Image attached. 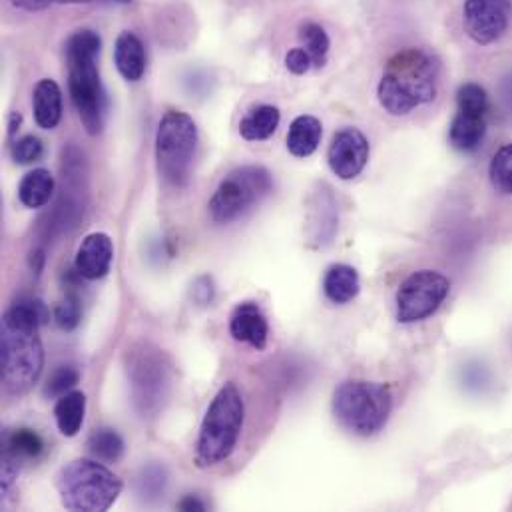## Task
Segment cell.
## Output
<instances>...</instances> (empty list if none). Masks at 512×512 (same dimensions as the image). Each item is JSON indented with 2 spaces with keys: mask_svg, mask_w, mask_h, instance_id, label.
Returning <instances> with one entry per match:
<instances>
[{
  "mask_svg": "<svg viewBox=\"0 0 512 512\" xmlns=\"http://www.w3.org/2000/svg\"><path fill=\"white\" fill-rule=\"evenodd\" d=\"M451 281L433 269L411 273L397 291V319L417 323L431 317L447 299Z\"/></svg>",
  "mask_w": 512,
  "mask_h": 512,
  "instance_id": "9c48e42d",
  "label": "cell"
},
{
  "mask_svg": "<svg viewBox=\"0 0 512 512\" xmlns=\"http://www.w3.org/2000/svg\"><path fill=\"white\" fill-rule=\"evenodd\" d=\"M246 419V405L240 389L228 383L214 397L202 421L196 443V461L200 467H216L234 453Z\"/></svg>",
  "mask_w": 512,
  "mask_h": 512,
  "instance_id": "277c9868",
  "label": "cell"
},
{
  "mask_svg": "<svg viewBox=\"0 0 512 512\" xmlns=\"http://www.w3.org/2000/svg\"><path fill=\"white\" fill-rule=\"evenodd\" d=\"M511 0H467L463 8L465 30L481 46L497 42L509 28Z\"/></svg>",
  "mask_w": 512,
  "mask_h": 512,
  "instance_id": "8fae6325",
  "label": "cell"
},
{
  "mask_svg": "<svg viewBox=\"0 0 512 512\" xmlns=\"http://www.w3.org/2000/svg\"><path fill=\"white\" fill-rule=\"evenodd\" d=\"M327 160L337 178L353 180L369 162V142L357 128L339 130L331 140Z\"/></svg>",
  "mask_w": 512,
  "mask_h": 512,
  "instance_id": "7c38bea8",
  "label": "cell"
},
{
  "mask_svg": "<svg viewBox=\"0 0 512 512\" xmlns=\"http://www.w3.org/2000/svg\"><path fill=\"white\" fill-rule=\"evenodd\" d=\"M112 2H118V4H128V2H132V0H112Z\"/></svg>",
  "mask_w": 512,
  "mask_h": 512,
  "instance_id": "8d00e7d4",
  "label": "cell"
},
{
  "mask_svg": "<svg viewBox=\"0 0 512 512\" xmlns=\"http://www.w3.org/2000/svg\"><path fill=\"white\" fill-rule=\"evenodd\" d=\"M323 136V126L315 116H297L287 132V150L295 158H307L311 156Z\"/></svg>",
  "mask_w": 512,
  "mask_h": 512,
  "instance_id": "ac0fdd59",
  "label": "cell"
},
{
  "mask_svg": "<svg viewBox=\"0 0 512 512\" xmlns=\"http://www.w3.org/2000/svg\"><path fill=\"white\" fill-rule=\"evenodd\" d=\"M457 104H459V112H471V114H481V116H487V112H489V96H487L485 88L475 82L463 84L459 88Z\"/></svg>",
  "mask_w": 512,
  "mask_h": 512,
  "instance_id": "4316f807",
  "label": "cell"
},
{
  "mask_svg": "<svg viewBox=\"0 0 512 512\" xmlns=\"http://www.w3.org/2000/svg\"><path fill=\"white\" fill-rule=\"evenodd\" d=\"M311 64H313V60H311V56H309V52H307L305 48H293V50H289L287 56H285V66H287V70L293 72V74H297V76L305 74V72L311 68Z\"/></svg>",
  "mask_w": 512,
  "mask_h": 512,
  "instance_id": "1f68e13d",
  "label": "cell"
},
{
  "mask_svg": "<svg viewBox=\"0 0 512 512\" xmlns=\"http://www.w3.org/2000/svg\"><path fill=\"white\" fill-rule=\"evenodd\" d=\"M359 289H361L359 273L351 265L337 263L327 269L325 279H323V291L329 301H333L337 305L349 303L351 299L357 297Z\"/></svg>",
  "mask_w": 512,
  "mask_h": 512,
  "instance_id": "d6986e66",
  "label": "cell"
},
{
  "mask_svg": "<svg viewBox=\"0 0 512 512\" xmlns=\"http://www.w3.org/2000/svg\"><path fill=\"white\" fill-rule=\"evenodd\" d=\"M166 483H168V477H166V471L160 469V467H148L142 471L140 479H138V485H140V495L142 497H160L164 495L166 491Z\"/></svg>",
  "mask_w": 512,
  "mask_h": 512,
  "instance_id": "4dcf8cb0",
  "label": "cell"
},
{
  "mask_svg": "<svg viewBox=\"0 0 512 512\" xmlns=\"http://www.w3.org/2000/svg\"><path fill=\"white\" fill-rule=\"evenodd\" d=\"M62 507L72 512L108 511L122 493V481L98 461L68 463L56 479Z\"/></svg>",
  "mask_w": 512,
  "mask_h": 512,
  "instance_id": "5b68a950",
  "label": "cell"
},
{
  "mask_svg": "<svg viewBox=\"0 0 512 512\" xmlns=\"http://www.w3.org/2000/svg\"><path fill=\"white\" fill-rule=\"evenodd\" d=\"M114 261V244L106 234H90L76 252V271L80 277L102 279Z\"/></svg>",
  "mask_w": 512,
  "mask_h": 512,
  "instance_id": "4fadbf2b",
  "label": "cell"
},
{
  "mask_svg": "<svg viewBox=\"0 0 512 512\" xmlns=\"http://www.w3.org/2000/svg\"><path fill=\"white\" fill-rule=\"evenodd\" d=\"M279 120H281V114L275 106L261 104L240 122V134L250 142L267 140L275 134Z\"/></svg>",
  "mask_w": 512,
  "mask_h": 512,
  "instance_id": "603a6c76",
  "label": "cell"
},
{
  "mask_svg": "<svg viewBox=\"0 0 512 512\" xmlns=\"http://www.w3.org/2000/svg\"><path fill=\"white\" fill-rule=\"evenodd\" d=\"M128 377L134 389L136 407L150 415L166 399L170 387L168 365L164 363V353L152 345H140L132 349V359L128 363Z\"/></svg>",
  "mask_w": 512,
  "mask_h": 512,
  "instance_id": "30bf717a",
  "label": "cell"
},
{
  "mask_svg": "<svg viewBox=\"0 0 512 512\" xmlns=\"http://www.w3.org/2000/svg\"><path fill=\"white\" fill-rule=\"evenodd\" d=\"M178 509L180 511H206V505L198 499V497H194V495H188L186 499H182L180 501V505H178Z\"/></svg>",
  "mask_w": 512,
  "mask_h": 512,
  "instance_id": "e575fe53",
  "label": "cell"
},
{
  "mask_svg": "<svg viewBox=\"0 0 512 512\" xmlns=\"http://www.w3.org/2000/svg\"><path fill=\"white\" fill-rule=\"evenodd\" d=\"M230 333L236 341L248 343L257 351L265 349L267 337H269V325L261 307L254 301L240 303L230 317Z\"/></svg>",
  "mask_w": 512,
  "mask_h": 512,
  "instance_id": "5bb4252c",
  "label": "cell"
},
{
  "mask_svg": "<svg viewBox=\"0 0 512 512\" xmlns=\"http://www.w3.org/2000/svg\"><path fill=\"white\" fill-rule=\"evenodd\" d=\"M86 415V395L80 391H70L62 397H58V403L54 407V417L60 433L64 437H76L82 429Z\"/></svg>",
  "mask_w": 512,
  "mask_h": 512,
  "instance_id": "44dd1931",
  "label": "cell"
},
{
  "mask_svg": "<svg viewBox=\"0 0 512 512\" xmlns=\"http://www.w3.org/2000/svg\"><path fill=\"white\" fill-rule=\"evenodd\" d=\"M100 48L102 40L94 30H78L66 42L68 88L72 104L86 132L92 136L102 132L108 112L106 90L96 68Z\"/></svg>",
  "mask_w": 512,
  "mask_h": 512,
  "instance_id": "3957f363",
  "label": "cell"
},
{
  "mask_svg": "<svg viewBox=\"0 0 512 512\" xmlns=\"http://www.w3.org/2000/svg\"><path fill=\"white\" fill-rule=\"evenodd\" d=\"M44 154V146L36 136H24L16 140L10 148V156L16 164H32L38 162Z\"/></svg>",
  "mask_w": 512,
  "mask_h": 512,
  "instance_id": "f546056e",
  "label": "cell"
},
{
  "mask_svg": "<svg viewBox=\"0 0 512 512\" xmlns=\"http://www.w3.org/2000/svg\"><path fill=\"white\" fill-rule=\"evenodd\" d=\"M439 62L425 50L397 52L379 82V102L393 116H405L437 96Z\"/></svg>",
  "mask_w": 512,
  "mask_h": 512,
  "instance_id": "7a4b0ae2",
  "label": "cell"
},
{
  "mask_svg": "<svg viewBox=\"0 0 512 512\" xmlns=\"http://www.w3.org/2000/svg\"><path fill=\"white\" fill-rule=\"evenodd\" d=\"M489 174H491L493 186L499 192L512 196V144L503 146L495 154V158L491 162V168H489Z\"/></svg>",
  "mask_w": 512,
  "mask_h": 512,
  "instance_id": "484cf974",
  "label": "cell"
},
{
  "mask_svg": "<svg viewBox=\"0 0 512 512\" xmlns=\"http://www.w3.org/2000/svg\"><path fill=\"white\" fill-rule=\"evenodd\" d=\"M194 297L200 301V303H210L214 299V285H212V279L208 277H202L196 281V287H194Z\"/></svg>",
  "mask_w": 512,
  "mask_h": 512,
  "instance_id": "836d02e7",
  "label": "cell"
},
{
  "mask_svg": "<svg viewBox=\"0 0 512 512\" xmlns=\"http://www.w3.org/2000/svg\"><path fill=\"white\" fill-rule=\"evenodd\" d=\"M114 62L118 72L130 80L138 82L146 72V50L142 40L134 32H122L116 40L114 48Z\"/></svg>",
  "mask_w": 512,
  "mask_h": 512,
  "instance_id": "2e32d148",
  "label": "cell"
},
{
  "mask_svg": "<svg viewBox=\"0 0 512 512\" xmlns=\"http://www.w3.org/2000/svg\"><path fill=\"white\" fill-rule=\"evenodd\" d=\"M20 122H22V116H20L18 112H12V114H10V122H8V134H10V136L16 134Z\"/></svg>",
  "mask_w": 512,
  "mask_h": 512,
  "instance_id": "d590c367",
  "label": "cell"
},
{
  "mask_svg": "<svg viewBox=\"0 0 512 512\" xmlns=\"http://www.w3.org/2000/svg\"><path fill=\"white\" fill-rule=\"evenodd\" d=\"M301 38L305 42V50L309 52L313 66H323L329 52V36L323 30V26L315 22H307L301 26Z\"/></svg>",
  "mask_w": 512,
  "mask_h": 512,
  "instance_id": "d4e9b609",
  "label": "cell"
},
{
  "mask_svg": "<svg viewBox=\"0 0 512 512\" xmlns=\"http://www.w3.org/2000/svg\"><path fill=\"white\" fill-rule=\"evenodd\" d=\"M88 451L96 461L116 463L124 455V439L114 429L100 427L88 437Z\"/></svg>",
  "mask_w": 512,
  "mask_h": 512,
  "instance_id": "cb8c5ba5",
  "label": "cell"
},
{
  "mask_svg": "<svg viewBox=\"0 0 512 512\" xmlns=\"http://www.w3.org/2000/svg\"><path fill=\"white\" fill-rule=\"evenodd\" d=\"M50 313L40 299H20L2 317V383L14 393H26L40 377L44 349L38 329Z\"/></svg>",
  "mask_w": 512,
  "mask_h": 512,
  "instance_id": "6da1fadb",
  "label": "cell"
},
{
  "mask_svg": "<svg viewBox=\"0 0 512 512\" xmlns=\"http://www.w3.org/2000/svg\"><path fill=\"white\" fill-rule=\"evenodd\" d=\"M4 457L18 463L38 459L44 451V441L32 429H12L4 435Z\"/></svg>",
  "mask_w": 512,
  "mask_h": 512,
  "instance_id": "7402d4cb",
  "label": "cell"
},
{
  "mask_svg": "<svg viewBox=\"0 0 512 512\" xmlns=\"http://www.w3.org/2000/svg\"><path fill=\"white\" fill-rule=\"evenodd\" d=\"M78 381H80V373H78L74 367L64 365V367L56 369V371L48 377V383H46L44 393H46L48 397H62V395H66Z\"/></svg>",
  "mask_w": 512,
  "mask_h": 512,
  "instance_id": "f1b7e54d",
  "label": "cell"
},
{
  "mask_svg": "<svg viewBox=\"0 0 512 512\" xmlns=\"http://www.w3.org/2000/svg\"><path fill=\"white\" fill-rule=\"evenodd\" d=\"M32 108H34V120L42 130L56 128L62 118L60 86L50 78L40 80L32 94Z\"/></svg>",
  "mask_w": 512,
  "mask_h": 512,
  "instance_id": "9a60e30c",
  "label": "cell"
},
{
  "mask_svg": "<svg viewBox=\"0 0 512 512\" xmlns=\"http://www.w3.org/2000/svg\"><path fill=\"white\" fill-rule=\"evenodd\" d=\"M54 188H56L54 176L48 170L38 168V170L28 172L22 178V182L18 186V198L26 208L36 210V208L46 206L52 200Z\"/></svg>",
  "mask_w": 512,
  "mask_h": 512,
  "instance_id": "ffe728a7",
  "label": "cell"
},
{
  "mask_svg": "<svg viewBox=\"0 0 512 512\" xmlns=\"http://www.w3.org/2000/svg\"><path fill=\"white\" fill-rule=\"evenodd\" d=\"M80 319H82V305H80V299L72 293L66 295L62 301H58V305L54 307V321L64 331L76 329Z\"/></svg>",
  "mask_w": 512,
  "mask_h": 512,
  "instance_id": "83f0119b",
  "label": "cell"
},
{
  "mask_svg": "<svg viewBox=\"0 0 512 512\" xmlns=\"http://www.w3.org/2000/svg\"><path fill=\"white\" fill-rule=\"evenodd\" d=\"M391 407V391L381 383L345 381L333 393V413L337 421L359 437L379 433L387 425Z\"/></svg>",
  "mask_w": 512,
  "mask_h": 512,
  "instance_id": "8992f818",
  "label": "cell"
},
{
  "mask_svg": "<svg viewBox=\"0 0 512 512\" xmlns=\"http://www.w3.org/2000/svg\"><path fill=\"white\" fill-rule=\"evenodd\" d=\"M487 116L471 114V112H457L451 130L449 140L455 150L459 152H475L485 140L487 134Z\"/></svg>",
  "mask_w": 512,
  "mask_h": 512,
  "instance_id": "e0dca14e",
  "label": "cell"
},
{
  "mask_svg": "<svg viewBox=\"0 0 512 512\" xmlns=\"http://www.w3.org/2000/svg\"><path fill=\"white\" fill-rule=\"evenodd\" d=\"M10 2L16 8L36 12V10H44L48 6H54V4H86V2H92V0H10Z\"/></svg>",
  "mask_w": 512,
  "mask_h": 512,
  "instance_id": "d6a6232c",
  "label": "cell"
},
{
  "mask_svg": "<svg viewBox=\"0 0 512 512\" xmlns=\"http://www.w3.org/2000/svg\"><path fill=\"white\" fill-rule=\"evenodd\" d=\"M273 188L265 168L244 166L222 180L210 200V214L218 224H230L259 204Z\"/></svg>",
  "mask_w": 512,
  "mask_h": 512,
  "instance_id": "ba28073f",
  "label": "cell"
},
{
  "mask_svg": "<svg viewBox=\"0 0 512 512\" xmlns=\"http://www.w3.org/2000/svg\"><path fill=\"white\" fill-rule=\"evenodd\" d=\"M198 148L196 122L180 110H170L156 134V160L160 176L176 188H182L192 174Z\"/></svg>",
  "mask_w": 512,
  "mask_h": 512,
  "instance_id": "52a82bcc",
  "label": "cell"
}]
</instances>
